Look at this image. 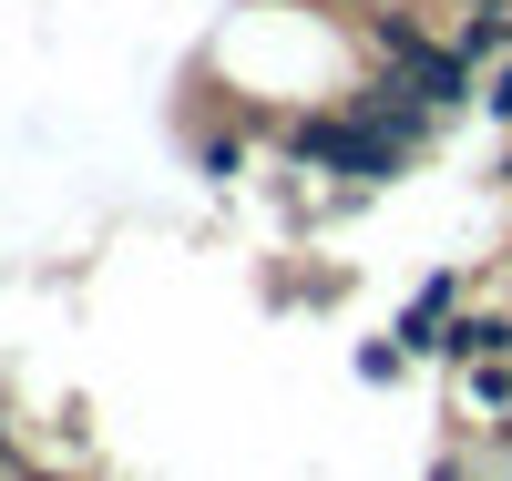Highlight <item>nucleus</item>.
I'll return each mask as SVG.
<instances>
[{"label":"nucleus","instance_id":"obj_1","mask_svg":"<svg viewBox=\"0 0 512 481\" xmlns=\"http://www.w3.org/2000/svg\"><path fill=\"white\" fill-rule=\"evenodd\" d=\"M287 154L308 164V174H349V185H390V174L410 164V134L400 123H379L369 103H349V113H308L287 134Z\"/></svg>","mask_w":512,"mask_h":481},{"label":"nucleus","instance_id":"obj_2","mask_svg":"<svg viewBox=\"0 0 512 481\" xmlns=\"http://www.w3.org/2000/svg\"><path fill=\"white\" fill-rule=\"evenodd\" d=\"M441 359H451V369H472V359H512V318H502V308L451 318V328H441Z\"/></svg>","mask_w":512,"mask_h":481},{"label":"nucleus","instance_id":"obj_3","mask_svg":"<svg viewBox=\"0 0 512 481\" xmlns=\"http://www.w3.org/2000/svg\"><path fill=\"white\" fill-rule=\"evenodd\" d=\"M461 400H472L482 420H502L512 410V359H472V369H461Z\"/></svg>","mask_w":512,"mask_h":481},{"label":"nucleus","instance_id":"obj_4","mask_svg":"<svg viewBox=\"0 0 512 481\" xmlns=\"http://www.w3.org/2000/svg\"><path fill=\"white\" fill-rule=\"evenodd\" d=\"M369 41H379V52H390V62H400L410 41H420V21H410V11H369Z\"/></svg>","mask_w":512,"mask_h":481},{"label":"nucleus","instance_id":"obj_5","mask_svg":"<svg viewBox=\"0 0 512 481\" xmlns=\"http://www.w3.org/2000/svg\"><path fill=\"white\" fill-rule=\"evenodd\" d=\"M400 359H410V348H400V328H390V338H369V348H359V369H369V379H400Z\"/></svg>","mask_w":512,"mask_h":481},{"label":"nucleus","instance_id":"obj_6","mask_svg":"<svg viewBox=\"0 0 512 481\" xmlns=\"http://www.w3.org/2000/svg\"><path fill=\"white\" fill-rule=\"evenodd\" d=\"M492 123H512V62H492V82H482V93H472Z\"/></svg>","mask_w":512,"mask_h":481},{"label":"nucleus","instance_id":"obj_7","mask_svg":"<svg viewBox=\"0 0 512 481\" xmlns=\"http://www.w3.org/2000/svg\"><path fill=\"white\" fill-rule=\"evenodd\" d=\"M0 471H21V441H11V430H0Z\"/></svg>","mask_w":512,"mask_h":481},{"label":"nucleus","instance_id":"obj_8","mask_svg":"<svg viewBox=\"0 0 512 481\" xmlns=\"http://www.w3.org/2000/svg\"><path fill=\"white\" fill-rule=\"evenodd\" d=\"M431 481H472V471H461V461H431Z\"/></svg>","mask_w":512,"mask_h":481},{"label":"nucleus","instance_id":"obj_9","mask_svg":"<svg viewBox=\"0 0 512 481\" xmlns=\"http://www.w3.org/2000/svg\"><path fill=\"white\" fill-rule=\"evenodd\" d=\"M492 430H502V451H512V410H502V420H492Z\"/></svg>","mask_w":512,"mask_h":481},{"label":"nucleus","instance_id":"obj_10","mask_svg":"<svg viewBox=\"0 0 512 481\" xmlns=\"http://www.w3.org/2000/svg\"><path fill=\"white\" fill-rule=\"evenodd\" d=\"M21 481H62V471H21Z\"/></svg>","mask_w":512,"mask_h":481}]
</instances>
